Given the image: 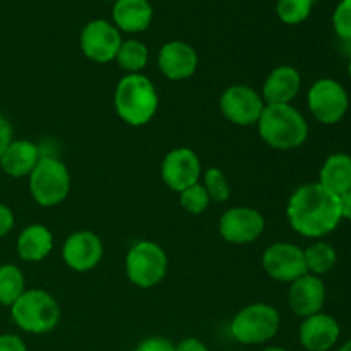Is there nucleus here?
I'll list each match as a JSON object with an SVG mask.
<instances>
[{"mask_svg":"<svg viewBox=\"0 0 351 351\" xmlns=\"http://www.w3.org/2000/svg\"><path fill=\"white\" fill-rule=\"evenodd\" d=\"M307 105L312 117L322 125H336L345 119L350 108V98L341 82L322 77L311 86Z\"/></svg>","mask_w":351,"mask_h":351,"instance_id":"8","label":"nucleus"},{"mask_svg":"<svg viewBox=\"0 0 351 351\" xmlns=\"http://www.w3.org/2000/svg\"><path fill=\"white\" fill-rule=\"evenodd\" d=\"M348 75H350V81H351V58H350V64H348Z\"/></svg>","mask_w":351,"mask_h":351,"instance_id":"38","label":"nucleus"},{"mask_svg":"<svg viewBox=\"0 0 351 351\" xmlns=\"http://www.w3.org/2000/svg\"><path fill=\"white\" fill-rule=\"evenodd\" d=\"M302 88V75L291 65H280L267 74L263 84V99L266 105H291Z\"/></svg>","mask_w":351,"mask_h":351,"instance_id":"18","label":"nucleus"},{"mask_svg":"<svg viewBox=\"0 0 351 351\" xmlns=\"http://www.w3.org/2000/svg\"><path fill=\"white\" fill-rule=\"evenodd\" d=\"M281 317L276 307L264 302L240 308L230 322V332L242 345H263L280 331Z\"/></svg>","mask_w":351,"mask_h":351,"instance_id":"5","label":"nucleus"},{"mask_svg":"<svg viewBox=\"0 0 351 351\" xmlns=\"http://www.w3.org/2000/svg\"><path fill=\"white\" fill-rule=\"evenodd\" d=\"M105 2H117V0H105Z\"/></svg>","mask_w":351,"mask_h":351,"instance_id":"39","label":"nucleus"},{"mask_svg":"<svg viewBox=\"0 0 351 351\" xmlns=\"http://www.w3.org/2000/svg\"><path fill=\"white\" fill-rule=\"evenodd\" d=\"M341 336V326L332 315L319 314L305 317L298 328V341L307 351H329L335 348Z\"/></svg>","mask_w":351,"mask_h":351,"instance_id":"16","label":"nucleus"},{"mask_svg":"<svg viewBox=\"0 0 351 351\" xmlns=\"http://www.w3.org/2000/svg\"><path fill=\"white\" fill-rule=\"evenodd\" d=\"M10 317L21 331L47 335L60 322V305L48 291L31 288L10 305Z\"/></svg>","mask_w":351,"mask_h":351,"instance_id":"4","label":"nucleus"},{"mask_svg":"<svg viewBox=\"0 0 351 351\" xmlns=\"http://www.w3.org/2000/svg\"><path fill=\"white\" fill-rule=\"evenodd\" d=\"M115 60L127 74H141L149 62V48L139 40H123Z\"/></svg>","mask_w":351,"mask_h":351,"instance_id":"23","label":"nucleus"},{"mask_svg":"<svg viewBox=\"0 0 351 351\" xmlns=\"http://www.w3.org/2000/svg\"><path fill=\"white\" fill-rule=\"evenodd\" d=\"M27 178L31 197L41 208L62 204L71 192V171L58 158L41 156Z\"/></svg>","mask_w":351,"mask_h":351,"instance_id":"6","label":"nucleus"},{"mask_svg":"<svg viewBox=\"0 0 351 351\" xmlns=\"http://www.w3.org/2000/svg\"><path fill=\"white\" fill-rule=\"evenodd\" d=\"M287 218L291 228L305 239H322L338 228L341 223L339 197L311 182L295 189L288 199Z\"/></svg>","mask_w":351,"mask_h":351,"instance_id":"1","label":"nucleus"},{"mask_svg":"<svg viewBox=\"0 0 351 351\" xmlns=\"http://www.w3.org/2000/svg\"><path fill=\"white\" fill-rule=\"evenodd\" d=\"M339 206H341V216L343 219H348L351 221V191L343 194L339 197Z\"/></svg>","mask_w":351,"mask_h":351,"instance_id":"35","label":"nucleus"},{"mask_svg":"<svg viewBox=\"0 0 351 351\" xmlns=\"http://www.w3.org/2000/svg\"><path fill=\"white\" fill-rule=\"evenodd\" d=\"M105 247L95 232L79 230L71 233L62 245V259L65 266L77 273L91 271L101 263Z\"/></svg>","mask_w":351,"mask_h":351,"instance_id":"14","label":"nucleus"},{"mask_svg":"<svg viewBox=\"0 0 351 351\" xmlns=\"http://www.w3.org/2000/svg\"><path fill=\"white\" fill-rule=\"evenodd\" d=\"M122 41V33L117 29L115 24L105 19L89 21L82 27L81 38H79L82 53L96 64L115 60Z\"/></svg>","mask_w":351,"mask_h":351,"instance_id":"11","label":"nucleus"},{"mask_svg":"<svg viewBox=\"0 0 351 351\" xmlns=\"http://www.w3.org/2000/svg\"><path fill=\"white\" fill-rule=\"evenodd\" d=\"M0 351H27V346L21 336L0 335Z\"/></svg>","mask_w":351,"mask_h":351,"instance_id":"31","label":"nucleus"},{"mask_svg":"<svg viewBox=\"0 0 351 351\" xmlns=\"http://www.w3.org/2000/svg\"><path fill=\"white\" fill-rule=\"evenodd\" d=\"M113 24L123 33H143L153 21L149 0H117L112 9Z\"/></svg>","mask_w":351,"mask_h":351,"instance_id":"20","label":"nucleus"},{"mask_svg":"<svg viewBox=\"0 0 351 351\" xmlns=\"http://www.w3.org/2000/svg\"><path fill=\"white\" fill-rule=\"evenodd\" d=\"M338 351H351V339H348L346 343H343V345L338 348Z\"/></svg>","mask_w":351,"mask_h":351,"instance_id":"36","label":"nucleus"},{"mask_svg":"<svg viewBox=\"0 0 351 351\" xmlns=\"http://www.w3.org/2000/svg\"><path fill=\"white\" fill-rule=\"evenodd\" d=\"M26 291L24 273L14 264L0 266V305L10 307Z\"/></svg>","mask_w":351,"mask_h":351,"instance_id":"25","label":"nucleus"},{"mask_svg":"<svg viewBox=\"0 0 351 351\" xmlns=\"http://www.w3.org/2000/svg\"><path fill=\"white\" fill-rule=\"evenodd\" d=\"M266 228V219L257 209L235 206L226 209L218 223L219 235L233 245H247L259 239Z\"/></svg>","mask_w":351,"mask_h":351,"instance_id":"10","label":"nucleus"},{"mask_svg":"<svg viewBox=\"0 0 351 351\" xmlns=\"http://www.w3.org/2000/svg\"><path fill=\"white\" fill-rule=\"evenodd\" d=\"M332 27L341 40H351V0H341L332 14Z\"/></svg>","mask_w":351,"mask_h":351,"instance_id":"29","label":"nucleus"},{"mask_svg":"<svg viewBox=\"0 0 351 351\" xmlns=\"http://www.w3.org/2000/svg\"><path fill=\"white\" fill-rule=\"evenodd\" d=\"M40 158V147L31 141H10V144L0 158V167H2L3 173H7L9 177L24 178L29 177Z\"/></svg>","mask_w":351,"mask_h":351,"instance_id":"19","label":"nucleus"},{"mask_svg":"<svg viewBox=\"0 0 351 351\" xmlns=\"http://www.w3.org/2000/svg\"><path fill=\"white\" fill-rule=\"evenodd\" d=\"M14 223H16V218H14L12 209L5 204H0V239L12 232Z\"/></svg>","mask_w":351,"mask_h":351,"instance_id":"32","label":"nucleus"},{"mask_svg":"<svg viewBox=\"0 0 351 351\" xmlns=\"http://www.w3.org/2000/svg\"><path fill=\"white\" fill-rule=\"evenodd\" d=\"M263 95L252 86L233 84L219 96V110L230 123L239 127L257 125L264 112Z\"/></svg>","mask_w":351,"mask_h":351,"instance_id":"9","label":"nucleus"},{"mask_svg":"<svg viewBox=\"0 0 351 351\" xmlns=\"http://www.w3.org/2000/svg\"><path fill=\"white\" fill-rule=\"evenodd\" d=\"M134 351H175V345L161 336H151L141 341Z\"/></svg>","mask_w":351,"mask_h":351,"instance_id":"30","label":"nucleus"},{"mask_svg":"<svg viewBox=\"0 0 351 351\" xmlns=\"http://www.w3.org/2000/svg\"><path fill=\"white\" fill-rule=\"evenodd\" d=\"M178 195H180L182 209L187 211L189 215H202L204 211H208L209 204H211V199H209L208 192H206L204 185L201 182L191 185Z\"/></svg>","mask_w":351,"mask_h":351,"instance_id":"28","label":"nucleus"},{"mask_svg":"<svg viewBox=\"0 0 351 351\" xmlns=\"http://www.w3.org/2000/svg\"><path fill=\"white\" fill-rule=\"evenodd\" d=\"M257 130L261 139L278 151L297 149L308 137L307 120L293 105L264 106Z\"/></svg>","mask_w":351,"mask_h":351,"instance_id":"3","label":"nucleus"},{"mask_svg":"<svg viewBox=\"0 0 351 351\" xmlns=\"http://www.w3.org/2000/svg\"><path fill=\"white\" fill-rule=\"evenodd\" d=\"M312 2L314 0H278L276 14L281 23L295 26L308 19L312 12Z\"/></svg>","mask_w":351,"mask_h":351,"instance_id":"27","label":"nucleus"},{"mask_svg":"<svg viewBox=\"0 0 351 351\" xmlns=\"http://www.w3.org/2000/svg\"><path fill=\"white\" fill-rule=\"evenodd\" d=\"M17 256L26 263H40L47 259L53 249V235L45 225H29L17 237Z\"/></svg>","mask_w":351,"mask_h":351,"instance_id":"21","label":"nucleus"},{"mask_svg":"<svg viewBox=\"0 0 351 351\" xmlns=\"http://www.w3.org/2000/svg\"><path fill=\"white\" fill-rule=\"evenodd\" d=\"M113 106L117 115L127 125H147L160 106L156 86L144 74H125L113 93Z\"/></svg>","mask_w":351,"mask_h":351,"instance_id":"2","label":"nucleus"},{"mask_svg":"<svg viewBox=\"0 0 351 351\" xmlns=\"http://www.w3.org/2000/svg\"><path fill=\"white\" fill-rule=\"evenodd\" d=\"M319 184L335 195L341 197L351 191V156L346 153H335L326 158L319 171Z\"/></svg>","mask_w":351,"mask_h":351,"instance_id":"22","label":"nucleus"},{"mask_svg":"<svg viewBox=\"0 0 351 351\" xmlns=\"http://www.w3.org/2000/svg\"><path fill=\"white\" fill-rule=\"evenodd\" d=\"M202 185H204L206 192H208L211 202H226L232 195V189H230V182L226 178V175L223 173V170L219 168H208L202 175Z\"/></svg>","mask_w":351,"mask_h":351,"instance_id":"26","label":"nucleus"},{"mask_svg":"<svg viewBox=\"0 0 351 351\" xmlns=\"http://www.w3.org/2000/svg\"><path fill=\"white\" fill-rule=\"evenodd\" d=\"M199 57L194 47L180 40L168 41L158 53V67L170 81H185L197 71Z\"/></svg>","mask_w":351,"mask_h":351,"instance_id":"17","label":"nucleus"},{"mask_svg":"<svg viewBox=\"0 0 351 351\" xmlns=\"http://www.w3.org/2000/svg\"><path fill=\"white\" fill-rule=\"evenodd\" d=\"M175 351H209L208 346L197 338H184L177 346Z\"/></svg>","mask_w":351,"mask_h":351,"instance_id":"34","label":"nucleus"},{"mask_svg":"<svg viewBox=\"0 0 351 351\" xmlns=\"http://www.w3.org/2000/svg\"><path fill=\"white\" fill-rule=\"evenodd\" d=\"M326 297H328V291H326L322 278L308 273L290 283V290H288V304H290L291 312L302 319L322 312Z\"/></svg>","mask_w":351,"mask_h":351,"instance_id":"15","label":"nucleus"},{"mask_svg":"<svg viewBox=\"0 0 351 351\" xmlns=\"http://www.w3.org/2000/svg\"><path fill=\"white\" fill-rule=\"evenodd\" d=\"M168 271V257L163 247L151 240L134 243L125 256V274L130 283L143 290L158 287Z\"/></svg>","mask_w":351,"mask_h":351,"instance_id":"7","label":"nucleus"},{"mask_svg":"<svg viewBox=\"0 0 351 351\" xmlns=\"http://www.w3.org/2000/svg\"><path fill=\"white\" fill-rule=\"evenodd\" d=\"M304 256L307 273L314 274V276H324L338 263V254H336L335 247L328 242H321V240L308 245L304 250Z\"/></svg>","mask_w":351,"mask_h":351,"instance_id":"24","label":"nucleus"},{"mask_svg":"<svg viewBox=\"0 0 351 351\" xmlns=\"http://www.w3.org/2000/svg\"><path fill=\"white\" fill-rule=\"evenodd\" d=\"M263 351H288V350L281 348V346H269V348H264Z\"/></svg>","mask_w":351,"mask_h":351,"instance_id":"37","label":"nucleus"},{"mask_svg":"<svg viewBox=\"0 0 351 351\" xmlns=\"http://www.w3.org/2000/svg\"><path fill=\"white\" fill-rule=\"evenodd\" d=\"M12 141V125H10L9 120L0 113V158H2L3 151L7 149V146Z\"/></svg>","mask_w":351,"mask_h":351,"instance_id":"33","label":"nucleus"},{"mask_svg":"<svg viewBox=\"0 0 351 351\" xmlns=\"http://www.w3.org/2000/svg\"><path fill=\"white\" fill-rule=\"evenodd\" d=\"M202 177V165L197 153L191 147H175L161 163V180L170 191L178 192L197 184Z\"/></svg>","mask_w":351,"mask_h":351,"instance_id":"13","label":"nucleus"},{"mask_svg":"<svg viewBox=\"0 0 351 351\" xmlns=\"http://www.w3.org/2000/svg\"><path fill=\"white\" fill-rule=\"evenodd\" d=\"M263 267L267 276L280 283H293L307 274L304 249L291 242H276L263 254Z\"/></svg>","mask_w":351,"mask_h":351,"instance_id":"12","label":"nucleus"}]
</instances>
